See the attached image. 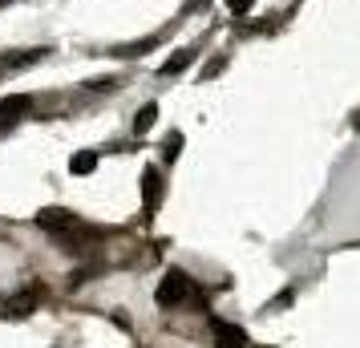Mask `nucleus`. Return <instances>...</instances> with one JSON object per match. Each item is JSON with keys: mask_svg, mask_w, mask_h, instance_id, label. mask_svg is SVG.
Instances as JSON below:
<instances>
[{"mask_svg": "<svg viewBox=\"0 0 360 348\" xmlns=\"http://www.w3.org/2000/svg\"><path fill=\"white\" fill-rule=\"evenodd\" d=\"M186 296H190V279H186V271H179V267H175V271H166V279H162V284H158V292H154V300H158L162 308L182 304Z\"/></svg>", "mask_w": 360, "mask_h": 348, "instance_id": "nucleus-1", "label": "nucleus"}, {"mask_svg": "<svg viewBox=\"0 0 360 348\" xmlns=\"http://www.w3.org/2000/svg\"><path fill=\"white\" fill-rule=\"evenodd\" d=\"M41 300V292L37 288H25V292H16V296H8V300H0V320H25L33 308Z\"/></svg>", "mask_w": 360, "mask_h": 348, "instance_id": "nucleus-2", "label": "nucleus"}, {"mask_svg": "<svg viewBox=\"0 0 360 348\" xmlns=\"http://www.w3.org/2000/svg\"><path fill=\"white\" fill-rule=\"evenodd\" d=\"M37 227H45V231H53V235H65V231L77 227V219L69 215V211H61V207H45V211L37 215Z\"/></svg>", "mask_w": 360, "mask_h": 348, "instance_id": "nucleus-3", "label": "nucleus"}, {"mask_svg": "<svg viewBox=\"0 0 360 348\" xmlns=\"http://www.w3.org/2000/svg\"><path fill=\"white\" fill-rule=\"evenodd\" d=\"M211 328H215V348H247V332L243 328H235L227 320H211Z\"/></svg>", "mask_w": 360, "mask_h": 348, "instance_id": "nucleus-4", "label": "nucleus"}, {"mask_svg": "<svg viewBox=\"0 0 360 348\" xmlns=\"http://www.w3.org/2000/svg\"><path fill=\"white\" fill-rule=\"evenodd\" d=\"M142 203H146V211H158V203H162V178L154 166L142 174Z\"/></svg>", "mask_w": 360, "mask_h": 348, "instance_id": "nucleus-5", "label": "nucleus"}, {"mask_svg": "<svg viewBox=\"0 0 360 348\" xmlns=\"http://www.w3.org/2000/svg\"><path fill=\"white\" fill-rule=\"evenodd\" d=\"M45 57V49H21L12 57H4V69H25V65H37Z\"/></svg>", "mask_w": 360, "mask_h": 348, "instance_id": "nucleus-6", "label": "nucleus"}, {"mask_svg": "<svg viewBox=\"0 0 360 348\" xmlns=\"http://www.w3.org/2000/svg\"><path fill=\"white\" fill-rule=\"evenodd\" d=\"M190 61H194V49H179L170 61H162V69H158V73H162V77H175V73H182Z\"/></svg>", "mask_w": 360, "mask_h": 348, "instance_id": "nucleus-7", "label": "nucleus"}, {"mask_svg": "<svg viewBox=\"0 0 360 348\" xmlns=\"http://www.w3.org/2000/svg\"><path fill=\"white\" fill-rule=\"evenodd\" d=\"M69 171L73 174H93L97 171V150H77V154L69 158Z\"/></svg>", "mask_w": 360, "mask_h": 348, "instance_id": "nucleus-8", "label": "nucleus"}, {"mask_svg": "<svg viewBox=\"0 0 360 348\" xmlns=\"http://www.w3.org/2000/svg\"><path fill=\"white\" fill-rule=\"evenodd\" d=\"M29 105H33L29 97H8V101H0V118L12 126V122H16V114H29Z\"/></svg>", "mask_w": 360, "mask_h": 348, "instance_id": "nucleus-9", "label": "nucleus"}, {"mask_svg": "<svg viewBox=\"0 0 360 348\" xmlns=\"http://www.w3.org/2000/svg\"><path fill=\"white\" fill-rule=\"evenodd\" d=\"M154 122H158V105L150 101V105H142V110L134 114V134H146Z\"/></svg>", "mask_w": 360, "mask_h": 348, "instance_id": "nucleus-10", "label": "nucleus"}, {"mask_svg": "<svg viewBox=\"0 0 360 348\" xmlns=\"http://www.w3.org/2000/svg\"><path fill=\"white\" fill-rule=\"evenodd\" d=\"M179 150H182V134L170 130L166 138H162V158H166V162H175V158H179Z\"/></svg>", "mask_w": 360, "mask_h": 348, "instance_id": "nucleus-11", "label": "nucleus"}, {"mask_svg": "<svg viewBox=\"0 0 360 348\" xmlns=\"http://www.w3.org/2000/svg\"><path fill=\"white\" fill-rule=\"evenodd\" d=\"M146 49H154V37H146V41H138V45H118L114 57H142Z\"/></svg>", "mask_w": 360, "mask_h": 348, "instance_id": "nucleus-12", "label": "nucleus"}, {"mask_svg": "<svg viewBox=\"0 0 360 348\" xmlns=\"http://www.w3.org/2000/svg\"><path fill=\"white\" fill-rule=\"evenodd\" d=\"M223 65H227V57H223V53H219V57H215V61H211V65L203 69V82H211V77H219V73H223Z\"/></svg>", "mask_w": 360, "mask_h": 348, "instance_id": "nucleus-13", "label": "nucleus"}, {"mask_svg": "<svg viewBox=\"0 0 360 348\" xmlns=\"http://www.w3.org/2000/svg\"><path fill=\"white\" fill-rule=\"evenodd\" d=\"M292 296H296V292H292V288H283V292H279V296H275V300H271V304L263 308V312H275V308H287V304H292Z\"/></svg>", "mask_w": 360, "mask_h": 348, "instance_id": "nucleus-14", "label": "nucleus"}, {"mask_svg": "<svg viewBox=\"0 0 360 348\" xmlns=\"http://www.w3.org/2000/svg\"><path fill=\"white\" fill-rule=\"evenodd\" d=\"M251 4H255V0H227V8H231V12H247Z\"/></svg>", "mask_w": 360, "mask_h": 348, "instance_id": "nucleus-15", "label": "nucleus"}, {"mask_svg": "<svg viewBox=\"0 0 360 348\" xmlns=\"http://www.w3.org/2000/svg\"><path fill=\"white\" fill-rule=\"evenodd\" d=\"M90 89H114V77H97V82H90Z\"/></svg>", "mask_w": 360, "mask_h": 348, "instance_id": "nucleus-16", "label": "nucleus"}, {"mask_svg": "<svg viewBox=\"0 0 360 348\" xmlns=\"http://www.w3.org/2000/svg\"><path fill=\"white\" fill-rule=\"evenodd\" d=\"M211 0H186V12H198V8H207Z\"/></svg>", "mask_w": 360, "mask_h": 348, "instance_id": "nucleus-17", "label": "nucleus"}, {"mask_svg": "<svg viewBox=\"0 0 360 348\" xmlns=\"http://www.w3.org/2000/svg\"><path fill=\"white\" fill-rule=\"evenodd\" d=\"M0 4H8V0H0Z\"/></svg>", "mask_w": 360, "mask_h": 348, "instance_id": "nucleus-18", "label": "nucleus"}]
</instances>
